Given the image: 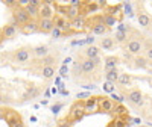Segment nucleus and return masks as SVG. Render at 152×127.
Masks as SVG:
<instances>
[{
  "instance_id": "nucleus-1",
  "label": "nucleus",
  "mask_w": 152,
  "mask_h": 127,
  "mask_svg": "<svg viewBox=\"0 0 152 127\" xmlns=\"http://www.w3.org/2000/svg\"><path fill=\"white\" fill-rule=\"evenodd\" d=\"M145 44H146L145 38L142 35H138L135 30H132V36H129V41L126 43L125 52L132 56H140L145 50Z\"/></svg>"
},
{
  "instance_id": "nucleus-2",
  "label": "nucleus",
  "mask_w": 152,
  "mask_h": 127,
  "mask_svg": "<svg viewBox=\"0 0 152 127\" xmlns=\"http://www.w3.org/2000/svg\"><path fill=\"white\" fill-rule=\"evenodd\" d=\"M87 115L85 113V108H84V101H81V100H78L76 103L70 108V112H69V115H67V121L69 123H72V126L73 124H76V123H79L84 117Z\"/></svg>"
},
{
  "instance_id": "nucleus-3",
  "label": "nucleus",
  "mask_w": 152,
  "mask_h": 127,
  "mask_svg": "<svg viewBox=\"0 0 152 127\" xmlns=\"http://www.w3.org/2000/svg\"><path fill=\"white\" fill-rule=\"evenodd\" d=\"M125 98L128 100L132 106H143V103H145L143 94L138 88H131V89L125 94Z\"/></svg>"
},
{
  "instance_id": "nucleus-4",
  "label": "nucleus",
  "mask_w": 152,
  "mask_h": 127,
  "mask_svg": "<svg viewBox=\"0 0 152 127\" xmlns=\"http://www.w3.org/2000/svg\"><path fill=\"white\" fill-rule=\"evenodd\" d=\"M31 21V15L26 12V9L24 8H17L15 11H14V14H12V23H15L17 26H24L26 23H29Z\"/></svg>"
},
{
  "instance_id": "nucleus-5",
  "label": "nucleus",
  "mask_w": 152,
  "mask_h": 127,
  "mask_svg": "<svg viewBox=\"0 0 152 127\" xmlns=\"http://www.w3.org/2000/svg\"><path fill=\"white\" fill-rule=\"evenodd\" d=\"M12 58H14V62L15 64H26L32 58V48H28V47L18 48V50H15V52H14Z\"/></svg>"
},
{
  "instance_id": "nucleus-6",
  "label": "nucleus",
  "mask_w": 152,
  "mask_h": 127,
  "mask_svg": "<svg viewBox=\"0 0 152 127\" xmlns=\"http://www.w3.org/2000/svg\"><path fill=\"white\" fill-rule=\"evenodd\" d=\"M116 103L110 97H99V110L104 113H114Z\"/></svg>"
},
{
  "instance_id": "nucleus-7",
  "label": "nucleus",
  "mask_w": 152,
  "mask_h": 127,
  "mask_svg": "<svg viewBox=\"0 0 152 127\" xmlns=\"http://www.w3.org/2000/svg\"><path fill=\"white\" fill-rule=\"evenodd\" d=\"M53 8H52V2L47 0V2L41 3L40 6V20H53L55 14H53Z\"/></svg>"
},
{
  "instance_id": "nucleus-8",
  "label": "nucleus",
  "mask_w": 152,
  "mask_h": 127,
  "mask_svg": "<svg viewBox=\"0 0 152 127\" xmlns=\"http://www.w3.org/2000/svg\"><path fill=\"white\" fill-rule=\"evenodd\" d=\"M99 56H100V48H99V45H94V44L87 45L79 55V58H84V59H96Z\"/></svg>"
},
{
  "instance_id": "nucleus-9",
  "label": "nucleus",
  "mask_w": 152,
  "mask_h": 127,
  "mask_svg": "<svg viewBox=\"0 0 152 127\" xmlns=\"http://www.w3.org/2000/svg\"><path fill=\"white\" fill-rule=\"evenodd\" d=\"M53 24H55V27L56 29H59V30H62V32H70V29H72V26H70V21L64 17V15H59V14H56L55 17H53Z\"/></svg>"
},
{
  "instance_id": "nucleus-10",
  "label": "nucleus",
  "mask_w": 152,
  "mask_h": 127,
  "mask_svg": "<svg viewBox=\"0 0 152 127\" xmlns=\"http://www.w3.org/2000/svg\"><path fill=\"white\" fill-rule=\"evenodd\" d=\"M85 113H94L99 110V97H90L84 101Z\"/></svg>"
},
{
  "instance_id": "nucleus-11",
  "label": "nucleus",
  "mask_w": 152,
  "mask_h": 127,
  "mask_svg": "<svg viewBox=\"0 0 152 127\" xmlns=\"http://www.w3.org/2000/svg\"><path fill=\"white\" fill-rule=\"evenodd\" d=\"M47 55H50V47H49V45H46V44H40V45L32 47V56H35L37 59L46 58Z\"/></svg>"
},
{
  "instance_id": "nucleus-12",
  "label": "nucleus",
  "mask_w": 152,
  "mask_h": 127,
  "mask_svg": "<svg viewBox=\"0 0 152 127\" xmlns=\"http://www.w3.org/2000/svg\"><path fill=\"white\" fill-rule=\"evenodd\" d=\"M59 61V56L58 53L56 55H47L46 58H41V59H37V64H40L41 67H53V64H56Z\"/></svg>"
},
{
  "instance_id": "nucleus-13",
  "label": "nucleus",
  "mask_w": 152,
  "mask_h": 127,
  "mask_svg": "<svg viewBox=\"0 0 152 127\" xmlns=\"http://www.w3.org/2000/svg\"><path fill=\"white\" fill-rule=\"evenodd\" d=\"M21 32L24 35L37 33V32H40V24H38V21H35V20H31L29 23L24 24V26H21Z\"/></svg>"
},
{
  "instance_id": "nucleus-14",
  "label": "nucleus",
  "mask_w": 152,
  "mask_h": 127,
  "mask_svg": "<svg viewBox=\"0 0 152 127\" xmlns=\"http://www.w3.org/2000/svg\"><path fill=\"white\" fill-rule=\"evenodd\" d=\"M5 120H6V123H8L9 127H18L23 123L21 118H20V115H17V113H14V112H6Z\"/></svg>"
},
{
  "instance_id": "nucleus-15",
  "label": "nucleus",
  "mask_w": 152,
  "mask_h": 127,
  "mask_svg": "<svg viewBox=\"0 0 152 127\" xmlns=\"http://www.w3.org/2000/svg\"><path fill=\"white\" fill-rule=\"evenodd\" d=\"M70 26L76 30V32H81L85 29L87 26V21H85V15H79V17H76L75 20L70 21Z\"/></svg>"
},
{
  "instance_id": "nucleus-16",
  "label": "nucleus",
  "mask_w": 152,
  "mask_h": 127,
  "mask_svg": "<svg viewBox=\"0 0 152 127\" xmlns=\"http://www.w3.org/2000/svg\"><path fill=\"white\" fill-rule=\"evenodd\" d=\"M137 20H138V24H140L143 29H151V26H152V18L146 14V12H138Z\"/></svg>"
},
{
  "instance_id": "nucleus-17",
  "label": "nucleus",
  "mask_w": 152,
  "mask_h": 127,
  "mask_svg": "<svg viewBox=\"0 0 152 127\" xmlns=\"http://www.w3.org/2000/svg\"><path fill=\"white\" fill-rule=\"evenodd\" d=\"M114 45H116V41H114V38H111V36H104V38H100V41H99L100 50H113Z\"/></svg>"
},
{
  "instance_id": "nucleus-18",
  "label": "nucleus",
  "mask_w": 152,
  "mask_h": 127,
  "mask_svg": "<svg viewBox=\"0 0 152 127\" xmlns=\"http://www.w3.org/2000/svg\"><path fill=\"white\" fill-rule=\"evenodd\" d=\"M117 85H119V88H128V86H132V76L128 74V73H120L119 80H117Z\"/></svg>"
},
{
  "instance_id": "nucleus-19",
  "label": "nucleus",
  "mask_w": 152,
  "mask_h": 127,
  "mask_svg": "<svg viewBox=\"0 0 152 127\" xmlns=\"http://www.w3.org/2000/svg\"><path fill=\"white\" fill-rule=\"evenodd\" d=\"M119 62H120V58H119V56H107V58H105V62H104L105 71L113 70V68H117Z\"/></svg>"
},
{
  "instance_id": "nucleus-20",
  "label": "nucleus",
  "mask_w": 152,
  "mask_h": 127,
  "mask_svg": "<svg viewBox=\"0 0 152 127\" xmlns=\"http://www.w3.org/2000/svg\"><path fill=\"white\" fill-rule=\"evenodd\" d=\"M82 59L79 58V59H76L75 61V64H73V79L75 80H82Z\"/></svg>"
},
{
  "instance_id": "nucleus-21",
  "label": "nucleus",
  "mask_w": 152,
  "mask_h": 127,
  "mask_svg": "<svg viewBox=\"0 0 152 127\" xmlns=\"http://www.w3.org/2000/svg\"><path fill=\"white\" fill-rule=\"evenodd\" d=\"M38 24H40V32H43V33H50L55 29L53 20H40Z\"/></svg>"
},
{
  "instance_id": "nucleus-22",
  "label": "nucleus",
  "mask_w": 152,
  "mask_h": 127,
  "mask_svg": "<svg viewBox=\"0 0 152 127\" xmlns=\"http://www.w3.org/2000/svg\"><path fill=\"white\" fill-rule=\"evenodd\" d=\"M119 76H120V71H119L117 68L108 70V71H105V80L110 82V83H114V85H116L117 80H119Z\"/></svg>"
},
{
  "instance_id": "nucleus-23",
  "label": "nucleus",
  "mask_w": 152,
  "mask_h": 127,
  "mask_svg": "<svg viewBox=\"0 0 152 127\" xmlns=\"http://www.w3.org/2000/svg\"><path fill=\"white\" fill-rule=\"evenodd\" d=\"M128 32H131V29H128V30H117V32H116V36H114V38H116L114 41H116L117 44L128 43V41H129V33H128Z\"/></svg>"
},
{
  "instance_id": "nucleus-24",
  "label": "nucleus",
  "mask_w": 152,
  "mask_h": 127,
  "mask_svg": "<svg viewBox=\"0 0 152 127\" xmlns=\"http://www.w3.org/2000/svg\"><path fill=\"white\" fill-rule=\"evenodd\" d=\"M134 67H135V68H140V70H148V68H149V61H148L143 55L135 56V58H134Z\"/></svg>"
},
{
  "instance_id": "nucleus-25",
  "label": "nucleus",
  "mask_w": 152,
  "mask_h": 127,
  "mask_svg": "<svg viewBox=\"0 0 152 127\" xmlns=\"http://www.w3.org/2000/svg\"><path fill=\"white\" fill-rule=\"evenodd\" d=\"M2 32V35L5 36V38H11V36H14L15 35V32H17V24L15 23H9V24H6V26L0 30Z\"/></svg>"
},
{
  "instance_id": "nucleus-26",
  "label": "nucleus",
  "mask_w": 152,
  "mask_h": 127,
  "mask_svg": "<svg viewBox=\"0 0 152 127\" xmlns=\"http://www.w3.org/2000/svg\"><path fill=\"white\" fill-rule=\"evenodd\" d=\"M55 74H56V70H55V67H41V70H40V74H38V76H41L43 79L49 80V79H52Z\"/></svg>"
},
{
  "instance_id": "nucleus-27",
  "label": "nucleus",
  "mask_w": 152,
  "mask_h": 127,
  "mask_svg": "<svg viewBox=\"0 0 152 127\" xmlns=\"http://www.w3.org/2000/svg\"><path fill=\"white\" fill-rule=\"evenodd\" d=\"M41 94V91H40V88H37V86H31V88H28V91L24 92V95H23V98L24 100H31V98H37L38 95Z\"/></svg>"
},
{
  "instance_id": "nucleus-28",
  "label": "nucleus",
  "mask_w": 152,
  "mask_h": 127,
  "mask_svg": "<svg viewBox=\"0 0 152 127\" xmlns=\"http://www.w3.org/2000/svg\"><path fill=\"white\" fill-rule=\"evenodd\" d=\"M104 23L108 29H111L113 26H116L117 24V18L114 15H110V14H104Z\"/></svg>"
},
{
  "instance_id": "nucleus-29",
  "label": "nucleus",
  "mask_w": 152,
  "mask_h": 127,
  "mask_svg": "<svg viewBox=\"0 0 152 127\" xmlns=\"http://www.w3.org/2000/svg\"><path fill=\"white\" fill-rule=\"evenodd\" d=\"M143 56H145L149 62H152V43H151V41H146V44H145Z\"/></svg>"
},
{
  "instance_id": "nucleus-30",
  "label": "nucleus",
  "mask_w": 152,
  "mask_h": 127,
  "mask_svg": "<svg viewBox=\"0 0 152 127\" xmlns=\"http://www.w3.org/2000/svg\"><path fill=\"white\" fill-rule=\"evenodd\" d=\"M114 113H116V117H125V115H126V108H125L123 105H116Z\"/></svg>"
},
{
  "instance_id": "nucleus-31",
  "label": "nucleus",
  "mask_w": 152,
  "mask_h": 127,
  "mask_svg": "<svg viewBox=\"0 0 152 127\" xmlns=\"http://www.w3.org/2000/svg\"><path fill=\"white\" fill-rule=\"evenodd\" d=\"M50 35H52V38H55V40H59V38L62 36V35H64V32H62V30H59V29H53L52 32H50Z\"/></svg>"
},
{
  "instance_id": "nucleus-32",
  "label": "nucleus",
  "mask_w": 152,
  "mask_h": 127,
  "mask_svg": "<svg viewBox=\"0 0 152 127\" xmlns=\"http://www.w3.org/2000/svg\"><path fill=\"white\" fill-rule=\"evenodd\" d=\"M123 6H125V9H126V15H128V17H132V15H134V12H132V5H131V3H125Z\"/></svg>"
},
{
  "instance_id": "nucleus-33",
  "label": "nucleus",
  "mask_w": 152,
  "mask_h": 127,
  "mask_svg": "<svg viewBox=\"0 0 152 127\" xmlns=\"http://www.w3.org/2000/svg\"><path fill=\"white\" fill-rule=\"evenodd\" d=\"M81 86L84 88V89H96V88H97L94 82H91V83H90V82H87V83H82Z\"/></svg>"
},
{
  "instance_id": "nucleus-34",
  "label": "nucleus",
  "mask_w": 152,
  "mask_h": 127,
  "mask_svg": "<svg viewBox=\"0 0 152 127\" xmlns=\"http://www.w3.org/2000/svg\"><path fill=\"white\" fill-rule=\"evenodd\" d=\"M104 89H105L107 92H113V91H114V83L105 82V83H104Z\"/></svg>"
},
{
  "instance_id": "nucleus-35",
  "label": "nucleus",
  "mask_w": 152,
  "mask_h": 127,
  "mask_svg": "<svg viewBox=\"0 0 152 127\" xmlns=\"http://www.w3.org/2000/svg\"><path fill=\"white\" fill-rule=\"evenodd\" d=\"M56 127H72V123H69L67 120H61V121H58Z\"/></svg>"
},
{
  "instance_id": "nucleus-36",
  "label": "nucleus",
  "mask_w": 152,
  "mask_h": 127,
  "mask_svg": "<svg viewBox=\"0 0 152 127\" xmlns=\"http://www.w3.org/2000/svg\"><path fill=\"white\" fill-rule=\"evenodd\" d=\"M61 108H62V103H56V105L52 106V112H53V113H58Z\"/></svg>"
},
{
  "instance_id": "nucleus-37",
  "label": "nucleus",
  "mask_w": 152,
  "mask_h": 127,
  "mask_svg": "<svg viewBox=\"0 0 152 127\" xmlns=\"http://www.w3.org/2000/svg\"><path fill=\"white\" fill-rule=\"evenodd\" d=\"M90 97L91 95L88 94V92H81V94L78 92V94H76V98H90Z\"/></svg>"
},
{
  "instance_id": "nucleus-38",
  "label": "nucleus",
  "mask_w": 152,
  "mask_h": 127,
  "mask_svg": "<svg viewBox=\"0 0 152 127\" xmlns=\"http://www.w3.org/2000/svg\"><path fill=\"white\" fill-rule=\"evenodd\" d=\"M96 3H97L99 9H100V8H105V6H107V2H105V0H97Z\"/></svg>"
},
{
  "instance_id": "nucleus-39",
  "label": "nucleus",
  "mask_w": 152,
  "mask_h": 127,
  "mask_svg": "<svg viewBox=\"0 0 152 127\" xmlns=\"http://www.w3.org/2000/svg\"><path fill=\"white\" fill-rule=\"evenodd\" d=\"M3 103H6V97H3L2 94H0V105H3Z\"/></svg>"
},
{
  "instance_id": "nucleus-40",
  "label": "nucleus",
  "mask_w": 152,
  "mask_h": 127,
  "mask_svg": "<svg viewBox=\"0 0 152 127\" xmlns=\"http://www.w3.org/2000/svg\"><path fill=\"white\" fill-rule=\"evenodd\" d=\"M3 40H5V36L2 35V32H0V44H2V41H3Z\"/></svg>"
},
{
  "instance_id": "nucleus-41",
  "label": "nucleus",
  "mask_w": 152,
  "mask_h": 127,
  "mask_svg": "<svg viewBox=\"0 0 152 127\" xmlns=\"http://www.w3.org/2000/svg\"><path fill=\"white\" fill-rule=\"evenodd\" d=\"M18 127H26V126H24V124H23V123H21V124H20V126H18Z\"/></svg>"
}]
</instances>
